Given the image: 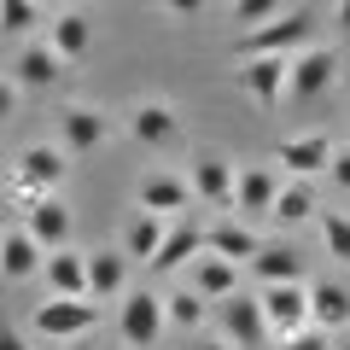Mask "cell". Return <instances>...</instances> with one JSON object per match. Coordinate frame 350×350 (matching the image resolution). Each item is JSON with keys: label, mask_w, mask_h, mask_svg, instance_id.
Returning a JSON list of instances; mask_svg holds the SVG:
<instances>
[{"label": "cell", "mask_w": 350, "mask_h": 350, "mask_svg": "<svg viewBox=\"0 0 350 350\" xmlns=\"http://www.w3.org/2000/svg\"><path fill=\"white\" fill-rule=\"evenodd\" d=\"M315 41V24H310V12H280V18H269V24H257V29H245L239 36V59H292V53H304Z\"/></svg>", "instance_id": "cell-1"}, {"label": "cell", "mask_w": 350, "mask_h": 350, "mask_svg": "<svg viewBox=\"0 0 350 350\" xmlns=\"http://www.w3.org/2000/svg\"><path fill=\"white\" fill-rule=\"evenodd\" d=\"M29 327H36L41 338L76 345V338H88L94 327H100V304L94 298H41L36 315H29Z\"/></svg>", "instance_id": "cell-2"}, {"label": "cell", "mask_w": 350, "mask_h": 350, "mask_svg": "<svg viewBox=\"0 0 350 350\" xmlns=\"http://www.w3.org/2000/svg\"><path fill=\"white\" fill-rule=\"evenodd\" d=\"M70 175V152L64 146H24L18 152V163H12V187H18V199H41V193H59V181Z\"/></svg>", "instance_id": "cell-3"}, {"label": "cell", "mask_w": 350, "mask_h": 350, "mask_svg": "<svg viewBox=\"0 0 350 350\" xmlns=\"http://www.w3.org/2000/svg\"><path fill=\"white\" fill-rule=\"evenodd\" d=\"M163 327H170V315H163V298L158 292H129L123 310H117V338H123V350H152L163 338Z\"/></svg>", "instance_id": "cell-4"}, {"label": "cell", "mask_w": 350, "mask_h": 350, "mask_svg": "<svg viewBox=\"0 0 350 350\" xmlns=\"http://www.w3.org/2000/svg\"><path fill=\"white\" fill-rule=\"evenodd\" d=\"M338 82V47H321L310 41L304 53H292V76H286V100H321L327 88Z\"/></svg>", "instance_id": "cell-5"}, {"label": "cell", "mask_w": 350, "mask_h": 350, "mask_svg": "<svg viewBox=\"0 0 350 350\" xmlns=\"http://www.w3.org/2000/svg\"><path fill=\"white\" fill-rule=\"evenodd\" d=\"M216 321H222V338L234 350H262L269 345V321H262V298L251 292H234V298L216 304Z\"/></svg>", "instance_id": "cell-6"}, {"label": "cell", "mask_w": 350, "mask_h": 350, "mask_svg": "<svg viewBox=\"0 0 350 350\" xmlns=\"http://www.w3.org/2000/svg\"><path fill=\"white\" fill-rule=\"evenodd\" d=\"M105 140H111V117L100 105H64L59 111V146L70 158H94Z\"/></svg>", "instance_id": "cell-7"}, {"label": "cell", "mask_w": 350, "mask_h": 350, "mask_svg": "<svg viewBox=\"0 0 350 350\" xmlns=\"http://www.w3.org/2000/svg\"><path fill=\"white\" fill-rule=\"evenodd\" d=\"M262 321H269V338H292L310 327V286L292 280V286H262Z\"/></svg>", "instance_id": "cell-8"}, {"label": "cell", "mask_w": 350, "mask_h": 350, "mask_svg": "<svg viewBox=\"0 0 350 350\" xmlns=\"http://www.w3.org/2000/svg\"><path fill=\"white\" fill-rule=\"evenodd\" d=\"M234 163L222 158V152H199V158L187 163V187L199 204H211V211H234Z\"/></svg>", "instance_id": "cell-9"}, {"label": "cell", "mask_w": 350, "mask_h": 350, "mask_svg": "<svg viewBox=\"0 0 350 350\" xmlns=\"http://www.w3.org/2000/svg\"><path fill=\"white\" fill-rule=\"evenodd\" d=\"M24 234L36 239L41 251H64L70 245V204L59 193H41V199L24 204Z\"/></svg>", "instance_id": "cell-10"}, {"label": "cell", "mask_w": 350, "mask_h": 350, "mask_svg": "<svg viewBox=\"0 0 350 350\" xmlns=\"http://www.w3.org/2000/svg\"><path fill=\"white\" fill-rule=\"evenodd\" d=\"M239 88L251 94L257 111H275L286 100V76H292V59H239Z\"/></svg>", "instance_id": "cell-11"}, {"label": "cell", "mask_w": 350, "mask_h": 350, "mask_svg": "<svg viewBox=\"0 0 350 350\" xmlns=\"http://www.w3.org/2000/svg\"><path fill=\"white\" fill-rule=\"evenodd\" d=\"M88 298H94V304L129 298V251H123V245L88 251Z\"/></svg>", "instance_id": "cell-12"}, {"label": "cell", "mask_w": 350, "mask_h": 350, "mask_svg": "<svg viewBox=\"0 0 350 350\" xmlns=\"http://www.w3.org/2000/svg\"><path fill=\"white\" fill-rule=\"evenodd\" d=\"M333 152L338 146L327 135H292V140H280V146H275V163L292 175V181H310V175H321L327 163H333Z\"/></svg>", "instance_id": "cell-13"}, {"label": "cell", "mask_w": 350, "mask_h": 350, "mask_svg": "<svg viewBox=\"0 0 350 350\" xmlns=\"http://www.w3.org/2000/svg\"><path fill=\"white\" fill-rule=\"evenodd\" d=\"M275 199H280V170H269V163H239V175H234V211L269 216Z\"/></svg>", "instance_id": "cell-14"}, {"label": "cell", "mask_w": 350, "mask_h": 350, "mask_svg": "<svg viewBox=\"0 0 350 350\" xmlns=\"http://www.w3.org/2000/svg\"><path fill=\"white\" fill-rule=\"evenodd\" d=\"M64 70H70V64H64L59 53L47 47V36H41V41H29V47L18 53L12 82H18V88H29V94H47V88H59V82H64Z\"/></svg>", "instance_id": "cell-15"}, {"label": "cell", "mask_w": 350, "mask_h": 350, "mask_svg": "<svg viewBox=\"0 0 350 350\" xmlns=\"http://www.w3.org/2000/svg\"><path fill=\"white\" fill-rule=\"evenodd\" d=\"M129 135L140 140V146H175L181 140V117H175L170 100H140L135 111H129Z\"/></svg>", "instance_id": "cell-16"}, {"label": "cell", "mask_w": 350, "mask_h": 350, "mask_svg": "<svg viewBox=\"0 0 350 350\" xmlns=\"http://www.w3.org/2000/svg\"><path fill=\"white\" fill-rule=\"evenodd\" d=\"M199 257H204V228L181 216V222H170V234H163L158 257H152L146 269H152V275H175L181 262H199Z\"/></svg>", "instance_id": "cell-17"}, {"label": "cell", "mask_w": 350, "mask_h": 350, "mask_svg": "<svg viewBox=\"0 0 350 350\" xmlns=\"http://www.w3.org/2000/svg\"><path fill=\"white\" fill-rule=\"evenodd\" d=\"M41 280H47V298H88V251H47Z\"/></svg>", "instance_id": "cell-18"}, {"label": "cell", "mask_w": 350, "mask_h": 350, "mask_svg": "<svg viewBox=\"0 0 350 350\" xmlns=\"http://www.w3.org/2000/svg\"><path fill=\"white\" fill-rule=\"evenodd\" d=\"M187 269H193V275H187V286L199 292V298H211V304L234 298V292H239V275H245L239 262L216 257V251H204V257H199V262H187Z\"/></svg>", "instance_id": "cell-19"}, {"label": "cell", "mask_w": 350, "mask_h": 350, "mask_svg": "<svg viewBox=\"0 0 350 350\" xmlns=\"http://www.w3.org/2000/svg\"><path fill=\"white\" fill-rule=\"evenodd\" d=\"M204 251H216V257L239 262V269H251V257L262 251V239L251 234L245 222H234V216H216L211 228H204Z\"/></svg>", "instance_id": "cell-20"}, {"label": "cell", "mask_w": 350, "mask_h": 350, "mask_svg": "<svg viewBox=\"0 0 350 350\" xmlns=\"http://www.w3.org/2000/svg\"><path fill=\"white\" fill-rule=\"evenodd\" d=\"M47 47L59 53L64 64H76L88 47H94V18H88V12H76V6H64L59 18H47Z\"/></svg>", "instance_id": "cell-21"}, {"label": "cell", "mask_w": 350, "mask_h": 350, "mask_svg": "<svg viewBox=\"0 0 350 350\" xmlns=\"http://www.w3.org/2000/svg\"><path fill=\"white\" fill-rule=\"evenodd\" d=\"M310 327H321V333H345V327H350V286H338V280H315V286H310Z\"/></svg>", "instance_id": "cell-22"}, {"label": "cell", "mask_w": 350, "mask_h": 350, "mask_svg": "<svg viewBox=\"0 0 350 350\" xmlns=\"http://www.w3.org/2000/svg\"><path fill=\"white\" fill-rule=\"evenodd\" d=\"M41 262H47V251L36 245V239L24 234V228H12V234H0V275L6 280H36Z\"/></svg>", "instance_id": "cell-23"}, {"label": "cell", "mask_w": 350, "mask_h": 350, "mask_svg": "<svg viewBox=\"0 0 350 350\" xmlns=\"http://www.w3.org/2000/svg\"><path fill=\"white\" fill-rule=\"evenodd\" d=\"M135 204L152 211V216H175V211H187V204H193V187L181 181V175H146L140 193H135Z\"/></svg>", "instance_id": "cell-24"}, {"label": "cell", "mask_w": 350, "mask_h": 350, "mask_svg": "<svg viewBox=\"0 0 350 350\" xmlns=\"http://www.w3.org/2000/svg\"><path fill=\"white\" fill-rule=\"evenodd\" d=\"M251 275H257L262 286H292V280H304V257L292 245H262L257 257H251Z\"/></svg>", "instance_id": "cell-25"}, {"label": "cell", "mask_w": 350, "mask_h": 350, "mask_svg": "<svg viewBox=\"0 0 350 350\" xmlns=\"http://www.w3.org/2000/svg\"><path fill=\"white\" fill-rule=\"evenodd\" d=\"M163 234H170V216H152V211H140L135 222L123 228V239H117V245H123L129 257L152 262V257H158V245H163Z\"/></svg>", "instance_id": "cell-26"}, {"label": "cell", "mask_w": 350, "mask_h": 350, "mask_svg": "<svg viewBox=\"0 0 350 350\" xmlns=\"http://www.w3.org/2000/svg\"><path fill=\"white\" fill-rule=\"evenodd\" d=\"M310 216H315L310 181H280V199H275V211H269V222H275V228H304Z\"/></svg>", "instance_id": "cell-27"}, {"label": "cell", "mask_w": 350, "mask_h": 350, "mask_svg": "<svg viewBox=\"0 0 350 350\" xmlns=\"http://www.w3.org/2000/svg\"><path fill=\"white\" fill-rule=\"evenodd\" d=\"M204 304H211V298H199L193 286H181V292H170V298H163V315H170V327H175V333H199V327H204V315H211Z\"/></svg>", "instance_id": "cell-28"}, {"label": "cell", "mask_w": 350, "mask_h": 350, "mask_svg": "<svg viewBox=\"0 0 350 350\" xmlns=\"http://www.w3.org/2000/svg\"><path fill=\"white\" fill-rule=\"evenodd\" d=\"M315 234H321L327 257L350 269V216H345V211H321V216H315Z\"/></svg>", "instance_id": "cell-29"}, {"label": "cell", "mask_w": 350, "mask_h": 350, "mask_svg": "<svg viewBox=\"0 0 350 350\" xmlns=\"http://www.w3.org/2000/svg\"><path fill=\"white\" fill-rule=\"evenodd\" d=\"M41 24V0H0V36H29Z\"/></svg>", "instance_id": "cell-30"}, {"label": "cell", "mask_w": 350, "mask_h": 350, "mask_svg": "<svg viewBox=\"0 0 350 350\" xmlns=\"http://www.w3.org/2000/svg\"><path fill=\"white\" fill-rule=\"evenodd\" d=\"M280 12H292L286 0H234V6H228V18L239 24V36L257 29V24H269V18H280Z\"/></svg>", "instance_id": "cell-31"}, {"label": "cell", "mask_w": 350, "mask_h": 350, "mask_svg": "<svg viewBox=\"0 0 350 350\" xmlns=\"http://www.w3.org/2000/svg\"><path fill=\"white\" fill-rule=\"evenodd\" d=\"M286 350H333V333H321V327H304V333H292V338H280Z\"/></svg>", "instance_id": "cell-32"}, {"label": "cell", "mask_w": 350, "mask_h": 350, "mask_svg": "<svg viewBox=\"0 0 350 350\" xmlns=\"http://www.w3.org/2000/svg\"><path fill=\"white\" fill-rule=\"evenodd\" d=\"M18 117V82H6V76H0V129L12 123Z\"/></svg>", "instance_id": "cell-33"}, {"label": "cell", "mask_w": 350, "mask_h": 350, "mask_svg": "<svg viewBox=\"0 0 350 350\" xmlns=\"http://www.w3.org/2000/svg\"><path fill=\"white\" fill-rule=\"evenodd\" d=\"M327 175H333L338 187L350 193V146H338V152H333V163H327Z\"/></svg>", "instance_id": "cell-34"}, {"label": "cell", "mask_w": 350, "mask_h": 350, "mask_svg": "<svg viewBox=\"0 0 350 350\" xmlns=\"http://www.w3.org/2000/svg\"><path fill=\"white\" fill-rule=\"evenodd\" d=\"M158 6H163L170 18H199V12H204V0H158Z\"/></svg>", "instance_id": "cell-35"}, {"label": "cell", "mask_w": 350, "mask_h": 350, "mask_svg": "<svg viewBox=\"0 0 350 350\" xmlns=\"http://www.w3.org/2000/svg\"><path fill=\"white\" fill-rule=\"evenodd\" d=\"M0 350H29V338L12 333V327H0Z\"/></svg>", "instance_id": "cell-36"}, {"label": "cell", "mask_w": 350, "mask_h": 350, "mask_svg": "<svg viewBox=\"0 0 350 350\" xmlns=\"http://www.w3.org/2000/svg\"><path fill=\"white\" fill-rule=\"evenodd\" d=\"M193 350H234L228 338H193Z\"/></svg>", "instance_id": "cell-37"}, {"label": "cell", "mask_w": 350, "mask_h": 350, "mask_svg": "<svg viewBox=\"0 0 350 350\" xmlns=\"http://www.w3.org/2000/svg\"><path fill=\"white\" fill-rule=\"evenodd\" d=\"M333 24L345 29V36H350V0H338V12H333Z\"/></svg>", "instance_id": "cell-38"}, {"label": "cell", "mask_w": 350, "mask_h": 350, "mask_svg": "<svg viewBox=\"0 0 350 350\" xmlns=\"http://www.w3.org/2000/svg\"><path fill=\"white\" fill-rule=\"evenodd\" d=\"M41 6H59V12H64V6H76V0H41Z\"/></svg>", "instance_id": "cell-39"}, {"label": "cell", "mask_w": 350, "mask_h": 350, "mask_svg": "<svg viewBox=\"0 0 350 350\" xmlns=\"http://www.w3.org/2000/svg\"><path fill=\"white\" fill-rule=\"evenodd\" d=\"M338 350H350V333H338Z\"/></svg>", "instance_id": "cell-40"}, {"label": "cell", "mask_w": 350, "mask_h": 350, "mask_svg": "<svg viewBox=\"0 0 350 350\" xmlns=\"http://www.w3.org/2000/svg\"><path fill=\"white\" fill-rule=\"evenodd\" d=\"M70 350H94V345H88V338H76V345H70Z\"/></svg>", "instance_id": "cell-41"}]
</instances>
